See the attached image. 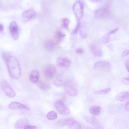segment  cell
<instances>
[{
	"mask_svg": "<svg viewBox=\"0 0 129 129\" xmlns=\"http://www.w3.org/2000/svg\"><path fill=\"white\" fill-rule=\"evenodd\" d=\"M39 88L43 91H46L49 90L50 88L49 85L44 82H40L38 84Z\"/></svg>",
	"mask_w": 129,
	"mask_h": 129,
	"instance_id": "cell-19",
	"label": "cell"
},
{
	"mask_svg": "<svg viewBox=\"0 0 129 129\" xmlns=\"http://www.w3.org/2000/svg\"><path fill=\"white\" fill-rule=\"evenodd\" d=\"M101 107L99 106L94 105L90 108V111L92 115L96 116L99 115L100 112Z\"/></svg>",
	"mask_w": 129,
	"mask_h": 129,
	"instance_id": "cell-18",
	"label": "cell"
},
{
	"mask_svg": "<svg viewBox=\"0 0 129 129\" xmlns=\"http://www.w3.org/2000/svg\"><path fill=\"white\" fill-rule=\"evenodd\" d=\"M110 1L105 2L100 7L96 10L94 12V16L97 18L105 17L108 14L109 12L110 3Z\"/></svg>",
	"mask_w": 129,
	"mask_h": 129,
	"instance_id": "cell-2",
	"label": "cell"
},
{
	"mask_svg": "<svg viewBox=\"0 0 129 129\" xmlns=\"http://www.w3.org/2000/svg\"><path fill=\"white\" fill-rule=\"evenodd\" d=\"M129 77L128 78L124 77L122 79V81L124 84L128 85H129Z\"/></svg>",
	"mask_w": 129,
	"mask_h": 129,
	"instance_id": "cell-28",
	"label": "cell"
},
{
	"mask_svg": "<svg viewBox=\"0 0 129 129\" xmlns=\"http://www.w3.org/2000/svg\"><path fill=\"white\" fill-rule=\"evenodd\" d=\"M70 64L71 61L69 59L66 58H63V66L68 67L70 66Z\"/></svg>",
	"mask_w": 129,
	"mask_h": 129,
	"instance_id": "cell-25",
	"label": "cell"
},
{
	"mask_svg": "<svg viewBox=\"0 0 129 129\" xmlns=\"http://www.w3.org/2000/svg\"><path fill=\"white\" fill-rule=\"evenodd\" d=\"M39 76V73L37 70H33L30 72L29 79L33 83H36L38 81Z\"/></svg>",
	"mask_w": 129,
	"mask_h": 129,
	"instance_id": "cell-15",
	"label": "cell"
},
{
	"mask_svg": "<svg viewBox=\"0 0 129 129\" xmlns=\"http://www.w3.org/2000/svg\"><path fill=\"white\" fill-rule=\"evenodd\" d=\"M108 48L111 50H113V46L112 44H110L108 46Z\"/></svg>",
	"mask_w": 129,
	"mask_h": 129,
	"instance_id": "cell-36",
	"label": "cell"
},
{
	"mask_svg": "<svg viewBox=\"0 0 129 129\" xmlns=\"http://www.w3.org/2000/svg\"><path fill=\"white\" fill-rule=\"evenodd\" d=\"M62 24L63 27L65 29H67L69 23V19L67 18H65L62 20Z\"/></svg>",
	"mask_w": 129,
	"mask_h": 129,
	"instance_id": "cell-22",
	"label": "cell"
},
{
	"mask_svg": "<svg viewBox=\"0 0 129 129\" xmlns=\"http://www.w3.org/2000/svg\"><path fill=\"white\" fill-rule=\"evenodd\" d=\"M80 32L81 37L83 38H85L86 37V33L83 28H80Z\"/></svg>",
	"mask_w": 129,
	"mask_h": 129,
	"instance_id": "cell-26",
	"label": "cell"
},
{
	"mask_svg": "<svg viewBox=\"0 0 129 129\" xmlns=\"http://www.w3.org/2000/svg\"><path fill=\"white\" fill-rule=\"evenodd\" d=\"M24 129H37V128L34 126L27 125L24 127Z\"/></svg>",
	"mask_w": 129,
	"mask_h": 129,
	"instance_id": "cell-30",
	"label": "cell"
},
{
	"mask_svg": "<svg viewBox=\"0 0 129 129\" xmlns=\"http://www.w3.org/2000/svg\"><path fill=\"white\" fill-rule=\"evenodd\" d=\"M4 26L3 25L1 24L0 23V32H2L4 30Z\"/></svg>",
	"mask_w": 129,
	"mask_h": 129,
	"instance_id": "cell-37",
	"label": "cell"
},
{
	"mask_svg": "<svg viewBox=\"0 0 129 129\" xmlns=\"http://www.w3.org/2000/svg\"><path fill=\"white\" fill-rule=\"evenodd\" d=\"M84 5L82 2L77 1L74 4L73 9L74 13L77 19L80 20L82 18L83 13Z\"/></svg>",
	"mask_w": 129,
	"mask_h": 129,
	"instance_id": "cell-3",
	"label": "cell"
},
{
	"mask_svg": "<svg viewBox=\"0 0 129 129\" xmlns=\"http://www.w3.org/2000/svg\"><path fill=\"white\" fill-rule=\"evenodd\" d=\"M100 1V0H90V1L92 2H94V3H95L96 2H98Z\"/></svg>",
	"mask_w": 129,
	"mask_h": 129,
	"instance_id": "cell-38",
	"label": "cell"
},
{
	"mask_svg": "<svg viewBox=\"0 0 129 129\" xmlns=\"http://www.w3.org/2000/svg\"><path fill=\"white\" fill-rule=\"evenodd\" d=\"M110 35L108 33L105 34L103 36L102 38V41L104 44H106L109 41Z\"/></svg>",
	"mask_w": 129,
	"mask_h": 129,
	"instance_id": "cell-21",
	"label": "cell"
},
{
	"mask_svg": "<svg viewBox=\"0 0 129 129\" xmlns=\"http://www.w3.org/2000/svg\"><path fill=\"white\" fill-rule=\"evenodd\" d=\"M56 72L55 67L51 64H49L44 67L43 74L45 78L47 79H51L54 75Z\"/></svg>",
	"mask_w": 129,
	"mask_h": 129,
	"instance_id": "cell-7",
	"label": "cell"
},
{
	"mask_svg": "<svg viewBox=\"0 0 129 129\" xmlns=\"http://www.w3.org/2000/svg\"><path fill=\"white\" fill-rule=\"evenodd\" d=\"M116 99L120 101H124L128 100L129 93L128 91H124L120 92L116 95Z\"/></svg>",
	"mask_w": 129,
	"mask_h": 129,
	"instance_id": "cell-14",
	"label": "cell"
},
{
	"mask_svg": "<svg viewBox=\"0 0 129 129\" xmlns=\"http://www.w3.org/2000/svg\"><path fill=\"white\" fill-rule=\"evenodd\" d=\"M129 102L128 101L125 104V105L124 106V109L125 110L127 111H129Z\"/></svg>",
	"mask_w": 129,
	"mask_h": 129,
	"instance_id": "cell-31",
	"label": "cell"
},
{
	"mask_svg": "<svg viewBox=\"0 0 129 129\" xmlns=\"http://www.w3.org/2000/svg\"><path fill=\"white\" fill-rule=\"evenodd\" d=\"M47 118L50 120H53L56 119L57 118L56 113L53 111L49 112L47 114Z\"/></svg>",
	"mask_w": 129,
	"mask_h": 129,
	"instance_id": "cell-20",
	"label": "cell"
},
{
	"mask_svg": "<svg viewBox=\"0 0 129 129\" xmlns=\"http://www.w3.org/2000/svg\"><path fill=\"white\" fill-rule=\"evenodd\" d=\"M90 48L93 54L95 56L99 57L102 55V52L95 45L93 44L91 45Z\"/></svg>",
	"mask_w": 129,
	"mask_h": 129,
	"instance_id": "cell-17",
	"label": "cell"
},
{
	"mask_svg": "<svg viewBox=\"0 0 129 129\" xmlns=\"http://www.w3.org/2000/svg\"><path fill=\"white\" fill-rule=\"evenodd\" d=\"M111 89L110 88H108L104 90H99L95 92L96 94H106L111 90Z\"/></svg>",
	"mask_w": 129,
	"mask_h": 129,
	"instance_id": "cell-23",
	"label": "cell"
},
{
	"mask_svg": "<svg viewBox=\"0 0 129 129\" xmlns=\"http://www.w3.org/2000/svg\"><path fill=\"white\" fill-rule=\"evenodd\" d=\"M80 22L78 21L75 29L73 31V34H75L77 33L80 28Z\"/></svg>",
	"mask_w": 129,
	"mask_h": 129,
	"instance_id": "cell-27",
	"label": "cell"
},
{
	"mask_svg": "<svg viewBox=\"0 0 129 129\" xmlns=\"http://www.w3.org/2000/svg\"><path fill=\"white\" fill-rule=\"evenodd\" d=\"M4 61L7 65L11 77L15 79L19 78L21 76V72L17 59L14 56L9 55Z\"/></svg>",
	"mask_w": 129,
	"mask_h": 129,
	"instance_id": "cell-1",
	"label": "cell"
},
{
	"mask_svg": "<svg viewBox=\"0 0 129 129\" xmlns=\"http://www.w3.org/2000/svg\"><path fill=\"white\" fill-rule=\"evenodd\" d=\"M76 52L78 53L81 54L83 52V50L82 48H79L76 49Z\"/></svg>",
	"mask_w": 129,
	"mask_h": 129,
	"instance_id": "cell-33",
	"label": "cell"
},
{
	"mask_svg": "<svg viewBox=\"0 0 129 129\" xmlns=\"http://www.w3.org/2000/svg\"><path fill=\"white\" fill-rule=\"evenodd\" d=\"M54 105L57 110L60 114L67 115L71 113L70 109L65 105L63 100H59L57 101Z\"/></svg>",
	"mask_w": 129,
	"mask_h": 129,
	"instance_id": "cell-4",
	"label": "cell"
},
{
	"mask_svg": "<svg viewBox=\"0 0 129 129\" xmlns=\"http://www.w3.org/2000/svg\"><path fill=\"white\" fill-rule=\"evenodd\" d=\"M55 43L51 40H47L45 43V48L49 51L53 50L55 48Z\"/></svg>",
	"mask_w": 129,
	"mask_h": 129,
	"instance_id": "cell-16",
	"label": "cell"
},
{
	"mask_svg": "<svg viewBox=\"0 0 129 129\" xmlns=\"http://www.w3.org/2000/svg\"><path fill=\"white\" fill-rule=\"evenodd\" d=\"M129 54V50H125L122 53V57H125L127 56Z\"/></svg>",
	"mask_w": 129,
	"mask_h": 129,
	"instance_id": "cell-32",
	"label": "cell"
},
{
	"mask_svg": "<svg viewBox=\"0 0 129 129\" xmlns=\"http://www.w3.org/2000/svg\"><path fill=\"white\" fill-rule=\"evenodd\" d=\"M111 68L110 63L108 61L101 60L96 62L94 66V69L102 71H109Z\"/></svg>",
	"mask_w": 129,
	"mask_h": 129,
	"instance_id": "cell-5",
	"label": "cell"
},
{
	"mask_svg": "<svg viewBox=\"0 0 129 129\" xmlns=\"http://www.w3.org/2000/svg\"><path fill=\"white\" fill-rule=\"evenodd\" d=\"M129 61L128 59H127L125 61V65L126 69L129 72Z\"/></svg>",
	"mask_w": 129,
	"mask_h": 129,
	"instance_id": "cell-34",
	"label": "cell"
},
{
	"mask_svg": "<svg viewBox=\"0 0 129 129\" xmlns=\"http://www.w3.org/2000/svg\"><path fill=\"white\" fill-rule=\"evenodd\" d=\"M57 64L59 66H62L63 65V58H59L57 61Z\"/></svg>",
	"mask_w": 129,
	"mask_h": 129,
	"instance_id": "cell-29",
	"label": "cell"
},
{
	"mask_svg": "<svg viewBox=\"0 0 129 129\" xmlns=\"http://www.w3.org/2000/svg\"><path fill=\"white\" fill-rule=\"evenodd\" d=\"M64 89L65 92L70 96L74 97L78 94V90L70 82L65 83Z\"/></svg>",
	"mask_w": 129,
	"mask_h": 129,
	"instance_id": "cell-8",
	"label": "cell"
},
{
	"mask_svg": "<svg viewBox=\"0 0 129 129\" xmlns=\"http://www.w3.org/2000/svg\"><path fill=\"white\" fill-rule=\"evenodd\" d=\"M65 125H67L70 129H81V124L72 118L64 119Z\"/></svg>",
	"mask_w": 129,
	"mask_h": 129,
	"instance_id": "cell-9",
	"label": "cell"
},
{
	"mask_svg": "<svg viewBox=\"0 0 129 129\" xmlns=\"http://www.w3.org/2000/svg\"><path fill=\"white\" fill-rule=\"evenodd\" d=\"M118 29V28H117L115 29H114L109 33V34L110 35L111 34H114L116 33Z\"/></svg>",
	"mask_w": 129,
	"mask_h": 129,
	"instance_id": "cell-35",
	"label": "cell"
},
{
	"mask_svg": "<svg viewBox=\"0 0 129 129\" xmlns=\"http://www.w3.org/2000/svg\"><path fill=\"white\" fill-rule=\"evenodd\" d=\"M1 86L3 91L7 96L11 98L15 96L16 94L15 91L6 81L2 80Z\"/></svg>",
	"mask_w": 129,
	"mask_h": 129,
	"instance_id": "cell-6",
	"label": "cell"
},
{
	"mask_svg": "<svg viewBox=\"0 0 129 129\" xmlns=\"http://www.w3.org/2000/svg\"><path fill=\"white\" fill-rule=\"evenodd\" d=\"M9 30L13 39L15 40H17L18 38L19 34L17 24L16 22L13 21L10 23Z\"/></svg>",
	"mask_w": 129,
	"mask_h": 129,
	"instance_id": "cell-10",
	"label": "cell"
},
{
	"mask_svg": "<svg viewBox=\"0 0 129 129\" xmlns=\"http://www.w3.org/2000/svg\"><path fill=\"white\" fill-rule=\"evenodd\" d=\"M28 123L27 120L25 118H22L17 120L14 124V127L16 129H22Z\"/></svg>",
	"mask_w": 129,
	"mask_h": 129,
	"instance_id": "cell-13",
	"label": "cell"
},
{
	"mask_svg": "<svg viewBox=\"0 0 129 129\" xmlns=\"http://www.w3.org/2000/svg\"><path fill=\"white\" fill-rule=\"evenodd\" d=\"M9 108L12 109H25L30 110V109L24 105L17 102H13L8 106Z\"/></svg>",
	"mask_w": 129,
	"mask_h": 129,
	"instance_id": "cell-12",
	"label": "cell"
},
{
	"mask_svg": "<svg viewBox=\"0 0 129 129\" xmlns=\"http://www.w3.org/2000/svg\"><path fill=\"white\" fill-rule=\"evenodd\" d=\"M35 15V12L34 10L32 9H29L23 12L22 18L23 21L28 22L34 18Z\"/></svg>",
	"mask_w": 129,
	"mask_h": 129,
	"instance_id": "cell-11",
	"label": "cell"
},
{
	"mask_svg": "<svg viewBox=\"0 0 129 129\" xmlns=\"http://www.w3.org/2000/svg\"><path fill=\"white\" fill-rule=\"evenodd\" d=\"M64 36L63 33L60 31H58L56 34L57 38L59 41H61L62 39Z\"/></svg>",
	"mask_w": 129,
	"mask_h": 129,
	"instance_id": "cell-24",
	"label": "cell"
}]
</instances>
